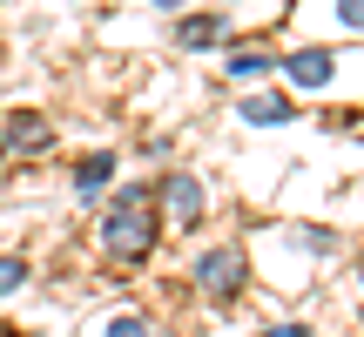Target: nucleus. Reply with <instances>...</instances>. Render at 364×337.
I'll list each match as a JSON object with an SVG mask.
<instances>
[{
  "mask_svg": "<svg viewBox=\"0 0 364 337\" xmlns=\"http://www.w3.org/2000/svg\"><path fill=\"white\" fill-rule=\"evenodd\" d=\"M108 337H149V324H142V317H115V324H108Z\"/></svg>",
  "mask_w": 364,
  "mask_h": 337,
  "instance_id": "nucleus-12",
  "label": "nucleus"
},
{
  "mask_svg": "<svg viewBox=\"0 0 364 337\" xmlns=\"http://www.w3.org/2000/svg\"><path fill=\"white\" fill-rule=\"evenodd\" d=\"M21 284H27V263H21V257H0V297L21 290Z\"/></svg>",
  "mask_w": 364,
  "mask_h": 337,
  "instance_id": "nucleus-10",
  "label": "nucleus"
},
{
  "mask_svg": "<svg viewBox=\"0 0 364 337\" xmlns=\"http://www.w3.org/2000/svg\"><path fill=\"white\" fill-rule=\"evenodd\" d=\"M162 203H169V216H176V223H196L209 196H203V182H196L189 168H169V176H162Z\"/></svg>",
  "mask_w": 364,
  "mask_h": 337,
  "instance_id": "nucleus-3",
  "label": "nucleus"
},
{
  "mask_svg": "<svg viewBox=\"0 0 364 337\" xmlns=\"http://www.w3.org/2000/svg\"><path fill=\"white\" fill-rule=\"evenodd\" d=\"M108 176H115V156H108V149H95V156H81V168H75V189H81V196H95Z\"/></svg>",
  "mask_w": 364,
  "mask_h": 337,
  "instance_id": "nucleus-8",
  "label": "nucleus"
},
{
  "mask_svg": "<svg viewBox=\"0 0 364 337\" xmlns=\"http://www.w3.org/2000/svg\"><path fill=\"white\" fill-rule=\"evenodd\" d=\"M284 75L297 81V88H324V81L338 75V61H331V48H297V54H284Z\"/></svg>",
  "mask_w": 364,
  "mask_h": 337,
  "instance_id": "nucleus-4",
  "label": "nucleus"
},
{
  "mask_svg": "<svg viewBox=\"0 0 364 337\" xmlns=\"http://www.w3.org/2000/svg\"><path fill=\"white\" fill-rule=\"evenodd\" d=\"M270 68H277L270 48H243V54H230V75H236V81H257V75H270Z\"/></svg>",
  "mask_w": 364,
  "mask_h": 337,
  "instance_id": "nucleus-9",
  "label": "nucleus"
},
{
  "mask_svg": "<svg viewBox=\"0 0 364 337\" xmlns=\"http://www.w3.org/2000/svg\"><path fill=\"white\" fill-rule=\"evenodd\" d=\"M156 7H182V0H156Z\"/></svg>",
  "mask_w": 364,
  "mask_h": 337,
  "instance_id": "nucleus-14",
  "label": "nucleus"
},
{
  "mask_svg": "<svg viewBox=\"0 0 364 337\" xmlns=\"http://www.w3.org/2000/svg\"><path fill=\"white\" fill-rule=\"evenodd\" d=\"M0 149H48V122L41 115H7V135H0Z\"/></svg>",
  "mask_w": 364,
  "mask_h": 337,
  "instance_id": "nucleus-7",
  "label": "nucleus"
},
{
  "mask_svg": "<svg viewBox=\"0 0 364 337\" xmlns=\"http://www.w3.org/2000/svg\"><path fill=\"white\" fill-rule=\"evenodd\" d=\"M216 41H223V14H189V21L176 27V48H189V54L216 48Z\"/></svg>",
  "mask_w": 364,
  "mask_h": 337,
  "instance_id": "nucleus-6",
  "label": "nucleus"
},
{
  "mask_svg": "<svg viewBox=\"0 0 364 337\" xmlns=\"http://www.w3.org/2000/svg\"><path fill=\"white\" fill-rule=\"evenodd\" d=\"M338 21H344V27H358V34H364V0H338Z\"/></svg>",
  "mask_w": 364,
  "mask_h": 337,
  "instance_id": "nucleus-11",
  "label": "nucleus"
},
{
  "mask_svg": "<svg viewBox=\"0 0 364 337\" xmlns=\"http://www.w3.org/2000/svg\"><path fill=\"white\" fill-rule=\"evenodd\" d=\"M102 243H108L115 263H142L149 250H156V209H149L142 189H122L115 196V209L102 216Z\"/></svg>",
  "mask_w": 364,
  "mask_h": 337,
  "instance_id": "nucleus-1",
  "label": "nucleus"
},
{
  "mask_svg": "<svg viewBox=\"0 0 364 337\" xmlns=\"http://www.w3.org/2000/svg\"><path fill=\"white\" fill-rule=\"evenodd\" d=\"M196 290H203V297H236V290H243V250H203V257H196Z\"/></svg>",
  "mask_w": 364,
  "mask_h": 337,
  "instance_id": "nucleus-2",
  "label": "nucleus"
},
{
  "mask_svg": "<svg viewBox=\"0 0 364 337\" xmlns=\"http://www.w3.org/2000/svg\"><path fill=\"white\" fill-rule=\"evenodd\" d=\"M358 277H364V263H358Z\"/></svg>",
  "mask_w": 364,
  "mask_h": 337,
  "instance_id": "nucleus-15",
  "label": "nucleus"
},
{
  "mask_svg": "<svg viewBox=\"0 0 364 337\" xmlns=\"http://www.w3.org/2000/svg\"><path fill=\"white\" fill-rule=\"evenodd\" d=\"M270 337H311L304 324H270Z\"/></svg>",
  "mask_w": 364,
  "mask_h": 337,
  "instance_id": "nucleus-13",
  "label": "nucleus"
},
{
  "mask_svg": "<svg viewBox=\"0 0 364 337\" xmlns=\"http://www.w3.org/2000/svg\"><path fill=\"white\" fill-rule=\"evenodd\" d=\"M0 156H7V149H0Z\"/></svg>",
  "mask_w": 364,
  "mask_h": 337,
  "instance_id": "nucleus-16",
  "label": "nucleus"
},
{
  "mask_svg": "<svg viewBox=\"0 0 364 337\" xmlns=\"http://www.w3.org/2000/svg\"><path fill=\"white\" fill-rule=\"evenodd\" d=\"M236 115H243L250 129H270V122L297 115V102H284V95H250V102H236Z\"/></svg>",
  "mask_w": 364,
  "mask_h": 337,
  "instance_id": "nucleus-5",
  "label": "nucleus"
}]
</instances>
